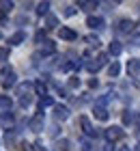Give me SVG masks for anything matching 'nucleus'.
<instances>
[{
    "mask_svg": "<svg viewBox=\"0 0 140 151\" xmlns=\"http://www.w3.org/2000/svg\"><path fill=\"white\" fill-rule=\"evenodd\" d=\"M125 136V132L118 125H112V127H108L106 129V138H108V142H114V140H118V138H123Z\"/></svg>",
    "mask_w": 140,
    "mask_h": 151,
    "instance_id": "obj_1",
    "label": "nucleus"
},
{
    "mask_svg": "<svg viewBox=\"0 0 140 151\" xmlns=\"http://www.w3.org/2000/svg\"><path fill=\"white\" fill-rule=\"evenodd\" d=\"M13 84H15V73H13L11 69L9 71H2V86L4 88H11Z\"/></svg>",
    "mask_w": 140,
    "mask_h": 151,
    "instance_id": "obj_2",
    "label": "nucleus"
},
{
    "mask_svg": "<svg viewBox=\"0 0 140 151\" xmlns=\"http://www.w3.org/2000/svg\"><path fill=\"white\" fill-rule=\"evenodd\" d=\"M13 123H15V119H13V114H11V112H2V114H0V125H2V127L11 129V127H13Z\"/></svg>",
    "mask_w": 140,
    "mask_h": 151,
    "instance_id": "obj_3",
    "label": "nucleus"
},
{
    "mask_svg": "<svg viewBox=\"0 0 140 151\" xmlns=\"http://www.w3.org/2000/svg\"><path fill=\"white\" fill-rule=\"evenodd\" d=\"M80 125H82V129H84V134H86V136H97L95 127L90 125V121L86 119V116H82V119H80Z\"/></svg>",
    "mask_w": 140,
    "mask_h": 151,
    "instance_id": "obj_4",
    "label": "nucleus"
},
{
    "mask_svg": "<svg viewBox=\"0 0 140 151\" xmlns=\"http://www.w3.org/2000/svg\"><path fill=\"white\" fill-rule=\"evenodd\" d=\"M58 35H60V39H65V41H73V39H78V35H75L71 28H67V26H60Z\"/></svg>",
    "mask_w": 140,
    "mask_h": 151,
    "instance_id": "obj_5",
    "label": "nucleus"
},
{
    "mask_svg": "<svg viewBox=\"0 0 140 151\" xmlns=\"http://www.w3.org/2000/svg\"><path fill=\"white\" fill-rule=\"evenodd\" d=\"M54 114H56V119H58V121H65L69 116V108L67 106H54Z\"/></svg>",
    "mask_w": 140,
    "mask_h": 151,
    "instance_id": "obj_6",
    "label": "nucleus"
},
{
    "mask_svg": "<svg viewBox=\"0 0 140 151\" xmlns=\"http://www.w3.org/2000/svg\"><path fill=\"white\" fill-rule=\"evenodd\" d=\"M127 71H129V76H134V78H140V60H129Z\"/></svg>",
    "mask_w": 140,
    "mask_h": 151,
    "instance_id": "obj_7",
    "label": "nucleus"
},
{
    "mask_svg": "<svg viewBox=\"0 0 140 151\" xmlns=\"http://www.w3.org/2000/svg\"><path fill=\"white\" fill-rule=\"evenodd\" d=\"M30 129H32V132H41V129H43V116H41V114H37L30 121Z\"/></svg>",
    "mask_w": 140,
    "mask_h": 151,
    "instance_id": "obj_8",
    "label": "nucleus"
},
{
    "mask_svg": "<svg viewBox=\"0 0 140 151\" xmlns=\"http://www.w3.org/2000/svg\"><path fill=\"white\" fill-rule=\"evenodd\" d=\"M134 30V22L131 19H121L118 22V32H131Z\"/></svg>",
    "mask_w": 140,
    "mask_h": 151,
    "instance_id": "obj_9",
    "label": "nucleus"
},
{
    "mask_svg": "<svg viewBox=\"0 0 140 151\" xmlns=\"http://www.w3.org/2000/svg\"><path fill=\"white\" fill-rule=\"evenodd\" d=\"M30 86H32L30 82H26V84H19V86H17V95H19L22 99H24V97H30Z\"/></svg>",
    "mask_w": 140,
    "mask_h": 151,
    "instance_id": "obj_10",
    "label": "nucleus"
},
{
    "mask_svg": "<svg viewBox=\"0 0 140 151\" xmlns=\"http://www.w3.org/2000/svg\"><path fill=\"white\" fill-rule=\"evenodd\" d=\"M95 119H99V121H108V110L103 106H95Z\"/></svg>",
    "mask_w": 140,
    "mask_h": 151,
    "instance_id": "obj_11",
    "label": "nucleus"
},
{
    "mask_svg": "<svg viewBox=\"0 0 140 151\" xmlns=\"http://www.w3.org/2000/svg\"><path fill=\"white\" fill-rule=\"evenodd\" d=\"M24 39H26V35H24L22 30H17L15 35H11V37H9V43H11V45H19Z\"/></svg>",
    "mask_w": 140,
    "mask_h": 151,
    "instance_id": "obj_12",
    "label": "nucleus"
},
{
    "mask_svg": "<svg viewBox=\"0 0 140 151\" xmlns=\"http://www.w3.org/2000/svg\"><path fill=\"white\" fill-rule=\"evenodd\" d=\"M86 26H90V28H103V19H101V17H93V15H90V17L86 19Z\"/></svg>",
    "mask_w": 140,
    "mask_h": 151,
    "instance_id": "obj_13",
    "label": "nucleus"
},
{
    "mask_svg": "<svg viewBox=\"0 0 140 151\" xmlns=\"http://www.w3.org/2000/svg\"><path fill=\"white\" fill-rule=\"evenodd\" d=\"M121 50H123V47H121V43H118V41H112V43L108 45V52L112 54V56H118V54H121Z\"/></svg>",
    "mask_w": 140,
    "mask_h": 151,
    "instance_id": "obj_14",
    "label": "nucleus"
},
{
    "mask_svg": "<svg viewBox=\"0 0 140 151\" xmlns=\"http://www.w3.org/2000/svg\"><path fill=\"white\" fill-rule=\"evenodd\" d=\"M13 106V101L9 95H0V108H4V110H9V108Z\"/></svg>",
    "mask_w": 140,
    "mask_h": 151,
    "instance_id": "obj_15",
    "label": "nucleus"
},
{
    "mask_svg": "<svg viewBox=\"0 0 140 151\" xmlns=\"http://www.w3.org/2000/svg\"><path fill=\"white\" fill-rule=\"evenodd\" d=\"M52 104H54V99H52V97H47V95H45V97H41V101H39V110L43 112V108L52 106Z\"/></svg>",
    "mask_w": 140,
    "mask_h": 151,
    "instance_id": "obj_16",
    "label": "nucleus"
},
{
    "mask_svg": "<svg viewBox=\"0 0 140 151\" xmlns=\"http://www.w3.org/2000/svg\"><path fill=\"white\" fill-rule=\"evenodd\" d=\"M54 43H50V41H45V47H41V52L39 54H43V56H47V54H54Z\"/></svg>",
    "mask_w": 140,
    "mask_h": 151,
    "instance_id": "obj_17",
    "label": "nucleus"
},
{
    "mask_svg": "<svg viewBox=\"0 0 140 151\" xmlns=\"http://www.w3.org/2000/svg\"><path fill=\"white\" fill-rule=\"evenodd\" d=\"M118 71H121L118 63H112V65L108 67V73H110V78H116V76H118Z\"/></svg>",
    "mask_w": 140,
    "mask_h": 151,
    "instance_id": "obj_18",
    "label": "nucleus"
},
{
    "mask_svg": "<svg viewBox=\"0 0 140 151\" xmlns=\"http://www.w3.org/2000/svg\"><path fill=\"white\" fill-rule=\"evenodd\" d=\"M13 9V2H6V0H0V11L2 13H9Z\"/></svg>",
    "mask_w": 140,
    "mask_h": 151,
    "instance_id": "obj_19",
    "label": "nucleus"
},
{
    "mask_svg": "<svg viewBox=\"0 0 140 151\" xmlns=\"http://www.w3.org/2000/svg\"><path fill=\"white\" fill-rule=\"evenodd\" d=\"M34 88H37V93H39V95H45V91H47V86H45L41 80H39V82H34Z\"/></svg>",
    "mask_w": 140,
    "mask_h": 151,
    "instance_id": "obj_20",
    "label": "nucleus"
},
{
    "mask_svg": "<svg viewBox=\"0 0 140 151\" xmlns=\"http://www.w3.org/2000/svg\"><path fill=\"white\" fill-rule=\"evenodd\" d=\"M47 9H50V2H41L37 6V13H39V15H43V13H47Z\"/></svg>",
    "mask_w": 140,
    "mask_h": 151,
    "instance_id": "obj_21",
    "label": "nucleus"
},
{
    "mask_svg": "<svg viewBox=\"0 0 140 151\" xmlns=\"http://www.w3.org/2000/svg\"><path fill=\"white\" fill-rule=\"evenodd\" d=\"M84 41H86L88 45H93V47H97V45H99V39H97V37H93V35H90V37H84Z\"/></svg>",
    "mask_w": 140,
    "mask_h": 151,
    "instance_id": "obj_22",
    "label": "nucleus"
},
{
    "mask_svg": "<svg viewBox=\"0 0 140 151\" xmlns=\"http://www.w3.org/2000/svg\"><path fill=\"white\" fill-rule=\"evenodd\" d=\"M0 60H9V50L0 47Z\"/></svg>",
    "mask_w": 140,
    "mask_h": 151,
    "instance_id": "obj_23",
    "label": "nucleus"
},
{
    "mask_svg": "<svg viewBox=\"0 0 140 151\" xmlns=\"http://www.w3.org/2000/svg\"><path fill=\"white\" fill-rule=\"evenodd\" d=\"M56 26V17L54 15H47V28H54Z\"/></svg>",
    "mask_w": 140,
    "mask_h": 151,
    "instance_id": "obj_24",
    "label": "nucleus"
},
{
    "mask_svg": "<svg viewBox=\"0 0 140 151\" xmlns=\"http://www.w3.org/2000/svg\"><path fill=\"white\" fill-rule=\"evenodd\" d=\"M58 149H60V151H69V142H67V140H60V142H58Z\"/></svg>",
    "mask_w": 140,
    "mask_h": 151,
    "instance_id": "obj_25",
    "label": "nucleus"
},
{
    "mask_svg": "<svg viewBox=\"0 0 140 151\" xmlns=\"http://www.w3.org/2000/svg\"><path fill=\"white\" fill-rule=\"evenodd\" d=\"M69 86H71V88L80 86V80H78V78H71V80H69Z\"/></svg>",
    "mask_w": 140,
    "mask_h": 151,
    "instance_id": "obj_26",
    "label": "nucleus"
},
{
    "mask_svg": "<svg viewBox=\"0 0 140 151\" xmlns=\"http://www.w3.org/2000/svg\"><path fill=\"white\" fill-rule=\"evenodd\" d=\"M123 123H131V114L129 112H123Z\"/></svg>",
    "mask_w": 140,
    "mask_h": 151,
    "instance_id": "obj_27",
    "label": "nucleus"
},
{
    "mask_svg": "<svg viewBox=\"0 0 140 151\" xmlns=\"http://www.w3.org/2000/svg\"><path fill=\"white\" fill-rule=\"evenodd\" d=\"M131 43H134V45H140V35H134V37H131Z\"/></svg>",
    "mask_w": 140,
    "mask_h": 151,
    "instance_id": "obj_28",
    "label": "nucleus"
},
{
    "mask_svg": "<svg viewBox=\"0 0 140 151\" xmlns=\"http://www.w3.org/2000/svg\"><path fill=\"white\" fill-rule=\"evenodd\" d=\"M43 37H45V30H39V32H37V41H41Z\"/></svg>",
    "mask_w": 140,
    "mask_h": 151,
    "instance_id": "obj_29",
    "label": "nucleus"
},
{
    "mask_svg": "<svg viewBox=\"0 0 140 151\" xmlns=\"http://www.w3.org/2000/svg\"><path fill=\"white\" fill-rule=\"evenodd\" d=\"M118 151H129V147H118Z\"/></svg>",
    "mask_w": 140,
    "mask_h": 151,
    "instance_id": "obj_30",
    "label": "nucleus"
},
{
    "mask_svg": "<svg viewBox=\"0 0 140 151\" xmlns=\"http://www.w3.org/2000/svg\"><path fill=\"white\" fill-rule=\"evenodd\" d=\"M134 151H140V145H136V149H134Z\"/></svg>",
    "mask_w": 140,
    "mask_h": 151,
    "instance_id": "obj_31",
    "label": "nucleus"
},
{
    "mask_svg": "<svg viewBox=\"0 0 140 151\" xmlns=\"http://www.w3.org/2000/svg\"><path fill=\"white\" fill-rule=\"evenodd\" d=\"M0 37H2V35H0Z\"/></svg>",
    "mask_w": 140,
    "mask_h": 151,
    "instance_id": "obj_32",
    "label": "nucleus"
}]
</instances>
